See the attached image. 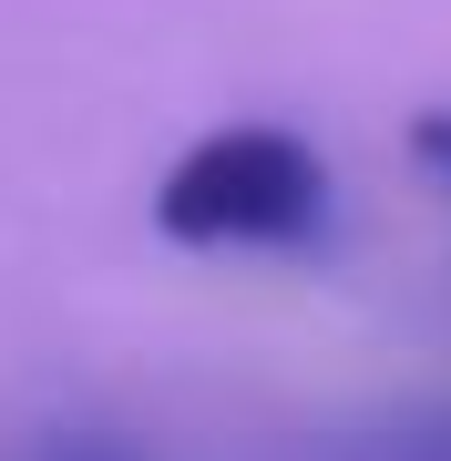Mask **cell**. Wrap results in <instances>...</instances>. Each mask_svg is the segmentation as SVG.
<instances>
[{"mask_svg":"<svg viewBox=\"0 0 451 461\" xmlns=\"http://www.w3.org/2000/svg\"><path fill=\"white\" fill-rule=\"evenodd\" d=\"M154 226L175 247H308L329 226V165L277 123H226L195 154H175Z\"/></svg>","mask_w":451,"mask_h":461,"instance_id":"obj_1","label":"cell"},{"mask_svg":"<svg viewBox=\"0 0 451 461\" xmlns=\"http://www.w3.org/2000/svg\"><path fill=\"white\" fill-rule=\"evenodd\" d=\"M62 461H134V451H62Z\"/></svg>","mask_w":451,"mask_h":461,"instance_id":"obj_4","label":"cell"},{"mask_svg":"<svg viewBox=\"0 0 451 461\" xmlns=\"http://www.w3.org/2000/svg\"><path fill=\"white\" fill-rule=\"evenodd\" d=\"M410 154H420V165H431V175L451 185V103H441V113H420V123H410Z\"/></svg>","mask_w":451,"mask_h":461,"instance_id":"obj_3","label":"cell"},{"mask_svg":"<svg viewBox=\"0 0 451 461\" xmlns=\"http://www.w3.org/2000/svg\"><path fill=\"white\" fill-rule=\"evenodd\" d=\"M329 461H451V411H410V420H380V430H349Z\"/></svg>","mask_w":451,"mask_h":461,"instance_id":"obj_2","label":"cell"}]
</instances>
